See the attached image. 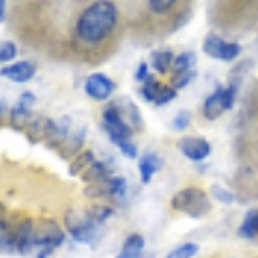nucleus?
<instances>
[{
  "instance_id": "f257e3e1",
  "label": "nucleus",
  "mask_w": 258,
  "mask_h": 258,
  "mask_svg": "<svg viewBox=\"0 0 258 258\" xmlns=\"http://www.w3.org/2000/svg\"><path fill=\"white\" fill-rule=\"evenodd\" d=\"M119 19L117 7L107 0L93 2L81 12L76 23V36L85 43H102L115 28Z\"/></svg>"
},
{
  "instance_id": "f03ea898",
  "label": "nucleus",
  "mask_w": 258,
  "mask_h": 258,
  "mask_svg": "<svg viewBox=\"0 0 258 258\" xmlns=\"http://www.w3.org/2000/svg\"><path fill=\"white\" fill-rule=\"evenodd\" d=\"M170 207L181 214H186L191 219H202L210 214L212 202L210 197L202 188L188 186L174 195L170 200Z\"/></svg>"
},
{
  "instance_id": "7ed1b4c3",
  "label": "nucleus",
  "mask_w": 258,
  "mask_h": 258,
  "mask_svg": "<svg viewBox=\"0 0 258 258\" xmlns=\"http://www.w3.org/2000/svg\"><path fill=\"white\" fill-rule=\"evenodd\" d=\"M64 226L71 238L81 244H90L95 239L98 231V224L88 215V212L81 214L76 210H68L64 215Z\"/></svg>"
},
{
  "instance_id": "20e7f679",
  "label": "nucleus",
  "mask_w": 258,
  "mask_h": 258,
  "mask_svg": "<svg viewBox=\"0 0 258 258\" xmlns=\"http://www.w3.org/2000/svg\"><path fill=\"white\" fill-rule=\"evenodd\" d=\"M66 234L53 219H41L35 226V246L40 249H55L64 244Z\"/></svg>"
},
{
  "instance_id": "39448f33",
  "label": "nucleus",
  "mask_w": 258,
  "mask_h": 258,
  "mask_svg": "<svg viewBox=\"0 0 258 258\" xmlns=\"http://www.w3.org/2000/svg\"><path fill=\"white\" fill-rule=\"evenodd\" d=\"M203 53L212 57V59L231 62L238 59V55L241 53V45L222 40L215 33H209L203 40Z\"/></svg>"
},
{
  "instance_id": "423d86ee",
  "label": "nucleus",
  "mask_w": 258,
  "mask_h": 258,
  "mask_svg": "<svg viewBox=\"0 0 258 258\" xmlns=\"http://www.w3.org/2000/svg\"><path fill=\"white\" fill-rule=\"evenodd\" d=\"M127 189V181L122 176H110L95 184L85 186V195L90 198H122Z\"/></svg>"
},
{
  "instance_id": "0eeeda50",
  "label": "nucleus",
  "mask_w": 258,
  "mask_h": 258,
  "mask_svg": "<svg viewBox=\"0 0 258 258\" xmlns=\"http://www.w3.org/2000/svg\"><path fill=\"white\" fill-rule=\"evenodd\" d=\"M117 90V85L107 78L105 74L102 73H95V74H90L85 81V91L88 97H91L93 100H109L110 95Z\"/></svg>"
},
{
  "instance_id": "6e6552de",
  "label": "nucleus",
  "mask_w": 258,
  "mask_h": 258,
  "mask_svg": "<svg viewBox=\"0 0 258 258\" xmlns=\"http://www.w3.org/2000/svg\"><path fill=\"white\" fill-rule=\"evenodd\" d=\"M177 147L182 155L191 162H203L212 152L210 143L202 136H186L179 141Z\"/></svg>"
},
{
  "instance_id": "1a4fd4ad",
  "label": "nucleus",
  "mask_w": 258,
  "mask_h": 258,
  "mask_svg": "<svg viewBox=\"0 0 258 258\" xmlns=\"http://www.w3.org/2000/svg\"><path fill=\"white\" fill-rule=\"evenodd\" d=\"M35 226L36 222L33 219H24L14 227L16 249L21 255H26L35 248Z\"/></svg>"
},
{
  "instance_id": "9d476101",
  "label": "nucleus",
  "mask_w": 258,
  "mask_h": 258,
  "mask_svg": "<svg viewBox=\"0 0 258 258\" xmlns=\"http://www.w3.org/2000/svg\"><path fill=\"white\" fill-rule=\"evenodd\" d=\"M36 74V64L31 60H19L2 68V76L12 83H28Z\"/></svg>"
},
{
  "instance_id": "9b49d317",
  "label": "nucleus",
  "mask_w": 258,
  "mask_h": 258,
  "mask_svg": "<svg viewBox=\"0 0 258 258\" xmlns=\"http://www.w3.org/2000/svg\"><path fill=\"white\" fill-rule=\"evenodd\" d=\"M114 102H115V105L119 107L124 120L133 127V131L140 133L141 129H143V119H141V112L138 109V105H136L133 100H129L127 97H120L117 100H114Z\"/></svg>"
},
{
  "instance_id": "f8f14e48",
  "label": "nucleus",
  "mask_w": 258,
  "mask_h": 258,
  "mask_svg": "<svg viewBox=\"0 0 258 258\" xmlns=\"http://www.w3.org/2000/svg\"><path fill=\"white\" fill-rule=\"evenodd\" d=\"M226 110H227V105H226V100H224V86H217L214 93H212L210 97L205 100V103H203V115L209 120H215Z\"/></svg>"
},
{
  "instance_id": "ddd939ff",
  "label": "nucleus",
  "mask_w": 258,
  "mask_h": 258,
  "mask_svg": "<svg viewBox=\"0 0 258 258\" xmlns=\"http://www.w3.org/2000/svg\"><path fill=\"white\" fill-rule=\"evenodd\" d=\"M162 167V159L157 153H145L140 159L138 169H140V179L143 184H148L152 181L153 174Z\"/></svg>"
},
{
  "instance_id": "4468645a",
  "label": "nucleus",
  "mask_w": 258,
  "mask_h": 258,
  "mask_svg": "<svg viewBox=\"0 0 258 258\" xmlns=\"http://www.w3.org/2000/svg\"><path fill=\"white\" fill-rule=\"evenodd\" d=\"M85 136H86V129L81 127L76 133H71V136L66 140V143L59 148V153L62 159H76V153L80 152L83 143H85Z\"/></svg>"
},
{
  "instance_id": "2eb2a0df",
  "label": "nucleus",
  "mask_w": 258,
  "mask_h": 258,
  "mask_svg": "<svg viewBox=\"0 0 258 258\" xmlns=\"http://www.w3.org/2000/svg\"><path fill=\"white\" fill-rule=\"evenodd\" d=\"M238 236L243 239L258 238V209H249L238 227Z\"/></svg>"
},
{
  "instance_id": "dca6fc26",
  "label": "nucleus",
  "mask_w": 258,
  "mask_h": 258,
  "mask_svg": "<svg viewBox=\"0 0 258 258\" xmlns=\"http://www.w3.org/2000/svg\"><path fill=\"white\" fill-rule=\"evenodd\" d=\"M145 248V238L141 234H131L127 236L122 244V249L115 258H140L141 251Z\"/></svg>"
},
{
  "instance_id": "f3484780",
  "label": "nucleus",
  "mask_w": 258,
  "mask_h": 258,
  "mask_svg": "<svg viewBox=\"0 0 258 258\" xmlns=\"http://www.w3.org/2000/svg\"><path fill=\"white\" fill-rule=\"evenodd\" d=\"M48 124L50 119L48 117H35L30 122V126L26 127V136L30 140V143H40V141H45L47 138V131H48Z\"/></svg>"
},
{
  "instance_id": "a211bd4d",
  "label": "nucleus",
  "mask_w": 258,
  "mask_h": 258,
  "mask_svg": "<svg viewBox=\"0 0 258 258\" xmlns=\"http://www.w3.org/2000/svg\"><path fill=\"white\" fill-rule=\"evenodd\" d=\"M35 117H33L31 109H26V107L16 103V107L11 110L9 122H11V126L14 129H18V131H26V127L30 126V122Z\"/></svg>"
},
{
  "instance_id": "6ab92c4d",
  "label": "nucleus",
  "mask_w": 258,
  "mask_h": 258,
  "mask_svg": "<svg viewBox=\"0 0 258 258\" xmlns=\"http://www.w3.org/2000/svg\"><path fill=\"white\" fill-rule=\"evenodd\" d=\"M112 174H110L109 165H107L105 162L95 160L93 164L85 170V174L81 176V179L86 182V184H95V182H100V181H103V179H107Z\"/></svg>"
},
{
  "instance_id": "aec40b11",
  "label": "nucleus",
  "mask_w": 258,
  "mask_h": 258,
  "mask_svg": "<svg viewBox=\"0 0 258 258\" xmlns=\"http://www.w3.org/2000/svg\"><path fill=\"white\" fill-rule=\"evenodd\" d=\"M174 59L176 57L170 50H157V52H152V68L159 74H167L172 69Z\"/></svg>"
},
{
  "instance_id": "412c9836",
  "label": "nucleus",
  "mask_w": 258,
  "mask_h": 258,
  "mask_svg": "<svg viewBox=\"0 0 258 258\" xmlns=\"http://www.w3.org/2000/svg\"><path fill=\"white\" fill-rule=\"evenodd\" d=\"M93 162H95V153L91 152V150H85V152H81L76 159L71 162L69 176H73V177L74 176H83V174H85V170L88 169Z\"/></svg>"
},
{
  "instance_id": "4be33fe9",
  "label": "nucleus",
  "mask_w": 258,
  "mask_h": 258,
  "mask_svg": "<svg viewBox=\"0 0 258 258\" xmlns=\"http://www.w3.org/2000/svg\"><path fill=\"white\" fill-rule=\"evenodd\" d=\"M162 90H164V85H162V83L157 80L153 74H148V78L143 81V86H141L140 93H141V97L147 100V102L155 103V100L160 95Z\"/></svg>"
},
{
  "instance_id": "5701e85b",
  "label": "nucleus",
  "mask_w": 258,
  "mask_h": 258,
  "mask_svg": "<svg viewBox=\"0 0 258 258\" xmlns=\"http://www.w3.org/2000/svg\"><path fill=\"white\" fill-rule=\"evenodd\" d=\"M195 64H197V55H195L193 52H182V53H179V55H176L170 73L172 74L188 73V71L195 69Z\"/></svg>"
},
{
  "instance_id": "b1692460",
  "label": "nucleus",
  "mask_w": 258,
  "mask_h": 258,
  "mask_svg": "<svg viewBox=\"0 0 258 258\" xmlns=\"http://www.w3.org/2000/svg\"><path fill=\"white\" fill-rule=\"evenodd\" d=\"M0 249H2L4 255H12L16 253V239H14V229H9L6 226V220L2 219L0 222Z\"/></svg>"
},
{
  "instance_id": "393cba45",
  "label": "nucleus",
  "mask_w": 258,
  "mask_h": 258,
  "mask_svg": "<svg viewBox=\"0 0 258 258\" xmlns=\"http://www.w3.org/2000/svg\"><path fill=\"white\" fill-rule=\"evenodd\" d=\"M200 246L197 243H184L179 244L174 249H170L165 258H195L198 255Z\"/></svg>"
},
{
  "instance_id": "a878e982",
  "label": "nucleus",
  "mask_w": 258,
  "mask_h": 258,
  "mask_svg": "<svg viewBox=\"0 0 258 258\" xmlns=\"http://www.w3.org/2000/svg\"><path fill=\"white\" fill-rule=\"evenodd\" d=\"M86 212H88V215L98 224V226H102V224L105 222L112 214H114V209L109 205H93V207H90Z\"/></svg>"
},
{
  "instance_id": "bb28decb",
  "label": "nucleus",
  "mask_w": 258,
  "mask_h": 258,
  "mask_svg": "<svg viewBox=\"0 0 258 258\" xmlns=\"http://www.w3.org/2000/svg\"><path fill=\"white\" fill-rule=\"evenodd\" d=\"M110 141L120 150V153H122L126 159H136V155H138V148H136V145L133 143L129 138H112Z\"/></svg>"
},
{
  "instance_id": "cd10ccee",
  "label": "nucleus",
  "mask_w": 258,
  "mask_h": 258,
  "mask_svg": "<svg viewBox=\"0 0 258 258\" xmlns=\"http://www.w3.org/2000/svg\"><path fill=\"white\" fill-rule=\"evenodd\" d=\"M210 195H212V198L217 200V202L222 203V205H231V203H234V193L226 189L220 184H212L210 186Z\"/></svg>"
},
{
  "instance_id": "c85d7f7f",
  "label": "nucleus",
  "mask_w": 258,
  "mask_h": 258,
  "mask_svg": "<svg viewBox=\"0 0 258 258\" xmlns=\"http://www.w3.org/2000/svg\"><path fill=\"white\" fill-rule=\"evenodd\" d=\"M197 78V71H188V73H181V74H172L170 76V86L174 90H182L189 85L191 81Z\"/></svg>"
},
{
  "instance_id": "c756f323",
  "label": "nucleus",
  "mask_w": 258,
  "mask_h": 258,
  "mask_svg": "<svg viewBox=\"0 0 258 258\" xmlns=\"http://www.w3.org/2000/svg\"><path fill=\"white\" fill-rule=\"evenodd\" d=\"M16 55H18V47L14 41L7 40L0 45V60L2 62H11Z\"/></svg>"
},
{
  "instance_id": "7c9ffc66",
  "label": "nucleus",
  "mask_w": 258,
  "mask_h": 258,
  "mask_svg": "<svg viewBox=\"0 0 258 258\" xmlns=\"http://www.w3.org/2000/svg\"><path fill=\"white\" fill-rule=\"evenodd\" d=\"M189 124H191L189 110H179L176 114V117H174V120H172V127L176 129V131H184Z\"/></svg>"
},
{
  "instance_id": "2f4dec72",
  "label": "nucleus",
  "mask_w": 258,
  "mask_h": 258,
  "mask_svg": "<svg viewBox=\"0 0 258 258\" xmlns=\"http://www.w3.org/2000/svg\"><path fill=\"white\" fill-rule=\"evenodd\" d=\"M174 6H176L174 0H150L148 2V7L155 12V14H165V12H169Z\"/></svg>"
},
{
  "instance_id": "473e14b6",
  "label": "nucleus",
  "mask_w": 258,
  "mask_h": 258,
  "mask_svg": "<svg viewBox=\"0 0 258 258\" xmlns=\"http://www.w3.org/2000/svg\"><path fill=\"white\" fill-rule=\"evenodd\" d=\"M177 97V90H174L172 86H164V90L160 91V95L155 100V105H167L169 102H172L174 98Z\"/></svg>"
},
{
  "instance_id": "72a5a7b5",
  "label": "nucleus",
  "mask_w": 258,
  "mask_h": 258,
  "mask_svg": "<svg viewBox=\"0 0 258 258\" xmlns=\"http://www.w3.org/2000/svg\"><path fill=\"white\" fill-rule=\"evenodd\" d=\"M35 102H36V97L31 93V91H23V93L19 95V98H18L19 105L26 107V109H31V110H33V105H35Z\"/></svg>"
},
{
  "instance_id": "f704fd0d",
  "label": "nucleus",
  "mask_w": 258,
  "mask_h": 258,
  "mask_svg": "<svg viewBox=\"0 0 258 258\" xmlns=\"http://www.w3.org/2000/svg\"><path fill=\"white\" fill-rule=\"evenodd\" d=\"M148 78V64L147 62H140L138 69L135 73V80L136 81H145Z\"/></svg>"
},
{
  "instance_id": "c9c22d12",
  "label": "nucleus",
  "mask_w": 258,
  "mask_h": 258,
  "mask_svg": "<svg viewBox=\"0 0 258 258\" xmlns=\"http://www.w3.org/2000/svg\"><path fill=\"white\" fill-rule=\"evenodd\" d=\"M188 12H189V11H188ZM188 12L182 11V12H181V16H177V19H176L177 23L174 24V30H177V28L181 26V24H184V23H186V19H188Z\"/></svg>"
},
{
  "instance_id": "e433bc0d",
  "label": "nucleus",
  "mask_w": 258,
  "mask_h": 258,
  "mask_svg": "<svg viewBox=\"0 0 258 258\" xmlns=\"http://www.w3.org/2000/svg\"><path fill=\"white\" fill-rule=\"evenodd\" d=\"M0 21H6V0H2L0 2Z\"/></svg>"
},
{
  "instance_id": "4c0bfd02",
  "label": "nucleus",
  "mask_w": 258,
  "mask_h": 258,
  "mask_svg": "<svg viewBox=\"0 0 258 258\" xmlns=\"http://www.w3.org/2000/svg\"><path fill=\"white\" fill-rule=\"evenodd\" d=\"M0 102H2V114H6V98H2Z\"/></svg>"
}]
</instances>
